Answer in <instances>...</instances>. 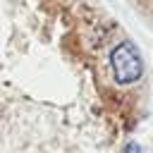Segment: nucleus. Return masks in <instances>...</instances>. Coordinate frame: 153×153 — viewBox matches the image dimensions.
<instances>
[{
	"label": "nucleus",
	"instance_id": "nucleus-2",
	"mask_svg": "<svg viewBox=\"0 0 153 153\" xmlns=\"http://www.w3.org/2000/svg\"><path fill=\"white\" fill-rule=\"evenodd\" d=\"M124 153H143V151H141V148H139V146H136V143H129V146H127V151H124Z\"/></svg>",
	"mask_w": 153,
	"mask_h": 153
},
{
	"label": "nucleus",
	"instance_id": "nucleus-1",
	"mask_svg": "<svg viewBox=\"0 0 153 153\" xmlns=\"http://www.w3.org/2000/svg\"><path fill=\"white\" fill-rule=\"evenodd\" d=\"M127 5L153 29V0H127Z\"/></svg>",
	"mask_w": 153,
	"mask_h": 153
}]
</instances>
